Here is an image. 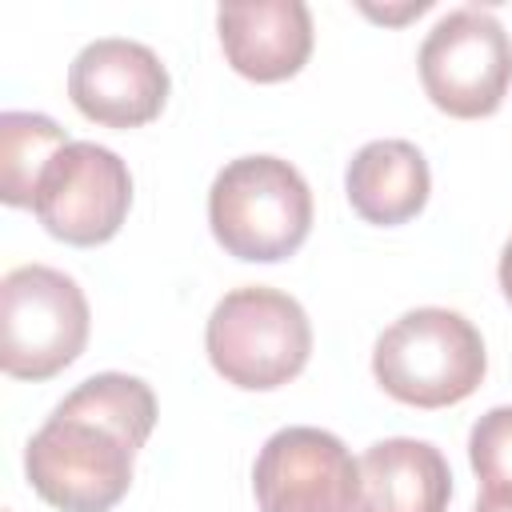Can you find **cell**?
Returning <instances> with one entry per match:
<instances>
[{
  "mask_svg": "<svg viewBox=\"0 0 512 512\" xmlns=\"http://www.w3.org/2000/svg\"><path fill=\"white\" fill-rule=\"evenodd\" d=\"M488 368L476 324L452 308H412L392 320L372 348L376 384L412 408H448L468 400Z\"/></svg>",
  "mask_w": 512,
  "mask_h": 512,
  "instance_id": "3",
  "label": "cell"
},
{
  "mask_svg": "<svg viewBox=\"0 0 512 512\" xmlns=\"http://www.w3.org/2000/svg\"><path fill=\"white\" fill-rule=\"evenodd\" d=\"M208 224L236 260H288L312 232V188L280 156L228 160L208 188Z\"/></svg>",
  "mask_w": 512,
  "mask_h": 512,
  "instance_id": "2",
  "label": "cell"
},
{
  "mask_svg": "<svg viewBox=\"0 0 512 512\" xmlns=\"http://www.w3.org/2000/svg\"><path fill=\"white\" fill-rule=\"evenodd\" d=\"M132 208V172L128 164L92 140H72L56 152V160L44 168L32 212L44 224L48 236L96 248L112 240Z\"/></svg>",
  "mask_w": 512,
  "mask_h": 512,
  "instance_id": "8",
  "label": "cell"
},
{
  "mask_svg": "<svg viewBox=\"0 0 512 512\" xmlns=\"http://www.w3.org/2000/svg\"><path fill=\"white\" fill-rule=\"evenodd\" d=\"M416 64L420 84L440 112L456 120H480L492 116L508 96L512 36L488 8L464 4L432 24Z\"/></svg>",
  "mask_w": 512,
  "mask_h": 512,
  "instance_id": "6",
  "label": "cell"
},
{
  "mask_svg": "<svg viewBox=\"0 0 512 512\" xmlns=\"http://www.w3.org/2000/svg\"><path fill=\"white\" fill-rule=\"evenodd\" d=\"M500 288H504V300L512 304V236H508V244L500 252Z\"/></svg>",
  "mask_w": 512,
  "mask_h": 512,
  "instance_id": "16",
  "label": "cell"
},
{
  "mask_svg": "<svg viewBox=\"0 0 512 512\" xmlns=\"http://www.w3.org/2000/svg\"><path fill=\"white\" fill-rule=\"evenodd\" d=\"M156 424V396L140 376L80 380L24 448V476L60 512H112L132 484L136 452Z\"/></svg>",
  "mask_w": 512,
  "mask_h": 512,
  "instance_id": "1",
  "label": "cell"
},
{
  "mask_svg": "<svg viewBox=\"0 0 512 512\" xmlns=\"http://www.w3.org/2000/svg\"><path fill=\"white\" fill-rule=\"evenodd\" d=\"M216 32L232 72L256 84L296 76L312 56V12L304 0H232L216 8Z\"/></svg>",
  "mask_w": 512,
  "mask_h": 512,
  "instance_id": "10",
  "label": "cell"
},
{
  "mask_svg": "<svg viewBox=\"0 0 512 512\" xmlns=\"http://www.w3.org/2000/svg\"><path fill=\"white\" fill-rule=\"evenodd\" d=\"M472 512H512V492H480Z\"/></svg>",
  "mask_w": 512,
  "mask_h": 512,
  "instance_id": "15",
  "label": "cell"
},
{
  "mask_svg": "<svg viewBox=\"0 0 512 512\" xmlns=\"http://www.w3.org/2000/svg\"><path fill=\"white\" fill-rule=\"evenodd\" d=\"M360 484L372 512H448L452 500L444 452L412 436L376 440L360 456Z\"/></svg>",
  "mask_w": 512,
  "mask_h": 512,
  "instance_id": "12",
  "label": "cell"
},
{
  "mask_svg": "<svg viewBox=\"0 0 512 512\" xmlns=\"http://www.w3.org/2000/svg\"><path fill=\"white\" fill-rule=\"evenodd\" d=\"M68 96L80 116L104 128H140L168 104V68L148 44L104 36L76 52L68 68Z\"/></svg>",
  "mask_w": 512,
  "mask_h": 512,
  "instance_id": "9",
  "label": "cell"
},
{
  "mask_svg": "<svg viewBox=\"0 0 512 512\" xmlns=\"http://www.w3.org/2000/svg\"><path fill=\"white\" fill-rule=\"evenodd\" d=\"M92 312L80 284L48 264L0 280V368L12 380H52L88 344Z\"/></svg>",
  "mask_w": 512,
  "mask_h": 512,
  "instance_id": "5",
  "label": "cell"
},
{
  "mask_svg": "<svg viewBox=\"0 0 512 512\" xmlns=\"http://www.w3.org/2000/svg\"><path fill=\"white\" fill-rule=\"evenodd\" d=\"M468 460L484 492H512V404L488 408L472 424Z\"/></svg>",
  "mask_w": 512,
  "mask_h": 512,
  "instance_id": "14",
  "label": "cell"
},
{
  "mask_svg": "<svg viewBox=\"0 0 512 512\" xmlns=\"http://www.w3.org/2000/svg\"><path fill=\"white\" fill-rule=\"evenodd\" d=\"M204 348L212 368L248 392H272L296 380L312 356L308 312L280 288L244 284L220 296L208 316Z\"/></svg>",
  "mask_w": 512,
  "mask_h": 512,
  "instance_id": "4",
  "label": "cell"
},
{
  "mask_svg": "<svg viewBox=\"0 0 512 512\" xmlns=\"http://www.w3.org/2000/svg\"><path fill=\"white\" fill-rule=\"evenodd\" d=\"M348 204L360 220L392 228L420 216L432 192L428 160L408 140H372L364 144L344 172Z\"/></svg>",
  "mask_w": 512,
  "mask_h": 512,
  "instance_id": "11",
  "label": "cell"
},
{
  "mask_svg": "<svg viewBox=\"0 0 512 512\" xmlns=\"http://www.w3.org/2000/svg\"><path fill=\"white\" fill-rule=\"evenodd\" d=\"M260 512H372L360 484V460L340 436L308 424L280 428L252 464Z\"/></svg>",
  "mask_w": 512,
  "mask_h": 512,
  "instance_id": "7",
  "label": "cell"
},
{
  "mask_svg": "<svg viewBox=\"0 0 512 512\" xmlns=\"http://www.w3.org/2000/svg\"><path fill=\"white\" fill-rule=\"evenodd\" d=\"M64 144L72 140L52 116L4 112L0 116V200L8 208H32L36 184Z\"/></svg>",
  "mask_w": 512,
  "mask_h": 512,
  "instance_id": "13",
  "label": "cell"
}]
</instances>
